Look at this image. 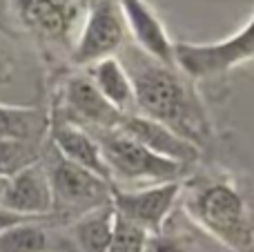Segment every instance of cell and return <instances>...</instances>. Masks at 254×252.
<instances>
[{
  "mask_svg": "<svg viewBox=\"0 0 254 252\" xmlns=\"http://www.w3.org/2000/svg\"><path fill=\"white\" fill-rule=\"evenodd\" d=\"M121 52L127 61L119 58L123 61L134 85L136 114L167 125L201 147V143L210 136V121L188 76L181 74L179 67L161 65L154 58L145 56L134 45L127 47L125 43Z\"/></svg>",
  "mask_w": 254,
  "mask_h": 252,
  "instance_id": "cell-1",
  "label": "cell"
},
{
  "mask_svg": "<svg viewBox=\"0 0 254 252\" xmlns=\"http://www.w3.org/2000/svg\"><path fill=\"white\" fill-rule=\"evenodd\" d=\"M188 217L228 252H252L254 232L239 190L228 181H210L192 192Z\"/></svg>",
  "mask_w": 254,
  "mask_h": 252,
  "instance_id": "cell-2",
  "label": "cell"
},
{
  "mask_svg": "<svg viewBox=\"0 0 254 252\" xmlns=\"http://www.w3.org/2000/svg\"><path fill=\"white\" fill-rule=\"evenodd\" d=\"M92 134L101 145L103 159L110 168L112 186H114V181L138 183L140 188H145L147 183L156 186V183L181 181L185 172V165L172 163V161L152 154L147 147L136 143L119 127Z\"/></svg>",
  "mask_w": 254,
  "mask_h": 252,
  "instance_id": "cell-3",
  "label": "cell"
},
{
  "mask_svg": "<svg viewBox=\"0 0 254 252\" xmlns=\"http://www.w3.org/2000/svg\"><path fill=\"white\" fill-rule=\"evenodd\" d=\"M254 58V13L228 38L219 43H174V63L190 80L216 78Z\"/></svg>",
  "mask_w": 254,
  "mask_h": 252,
  "instance_id": "cell-4",
  "label": "cell"
},
{
  "mask_svg": "<svg viewBox=\"0 0 254 252\" xmlns=\"http://www.w3.org/2000/svg\"><path fill=\"white\" fill-rule=\"evenodd\" d=\"M127 43V27L119 0H89L83 25L71 47L74 65L85 67L119 56Z\"/></svg>",
  "mask_w": 254,
  "mask_h": 252,
  "instance_id": "cell-5",
  "label": "cell"
},
{
  "mask_svg": "<svg viewBox=\"0 0 254 252\" xmlns=\"http://www.w3.org/2000/svg\"><path fill=\"white\" fill-rule=\"evenodd\" d=\"M11 9L20 25L38 40L56 47H74L83 25L85 0H11Z\"/></svg>",
  "mask_w": 254,
  "mask_h": 252,
  "instance_id": "cell-6",
  "label": "cell"
},
{
  "mask_svg": "<svg viewBox=\"0 0 254 252\" xmlns=\"http://www.w3.org/2000/svg\"><path fill=\"white\" fill-rule=\"evenodd\" d=\"M47 168L49 183L54 194V210L61 208L71 214H85L94 208L112 203V186L110 181L78 168L56 154Z\"/></svg>",
  "mask_w": 254,
  "mask_h": 252,
  "instance_id": "cell-7",
  "label": "cell"
},
{
  "mask_svg": "<svg viewBox=\"0 0 254 252\" xmlns=\"http://www.w3.org/2000/svg\"><path fill=\"white\" fill-rule=\"evenodd\" d=\"M181 192H183L181 181L156 183V186L134 188V190H121L114 186L112 205H114L119 217L131 221L147 235H156L172 217Z\"/></svg>",
  "mask_w": 254,
  "mask_h": 252,
  "instance_id": "cell-8",
  "label": "cell"
},
{
  "mask_svg": "<svg viewBox=\"0 0 254 252\" xmlns=\"http://www.w3.org/2000/svg\"><path fill=\"white\" fill-rule=\"evenodd\" d=\"M63 119L87 132H105L121 127L125 116L103 98L85 71L71 74L63 85Z\"/></svg>",
  "mask_w": 254,
  "mask_h": 252,
  "instance_id": "cell-9",
  "label": "cell"
},
{
  "mask_svg": "<svg viewBox=\"0 0 254 252\" xmlns=\"http://www.w3.org/2000/svg\"><path fill=\"white\" fill-rule=\"evenodd\" d=\"M2 210L25 219H43L54 212L52 183L45 163L34 161L7 179L2 194Z\"/></svg>",
  "mask_w": 254,
  "mask_h": 252,
  "instance_id": "cell-10",
  "label": "cell"
},
{
  "mask_svg": "<svg viewBox=\"0 0 254 252\" xmlns=\"http://www.w3.org/2000/svg\"><path fill=\"white\" fill-rule=\"evenodd\" d=\"M119 7L123 13L127 34H131V40H134L131 45L161 65L176 67L174 40L170 38L165 25L152 9V4L147 0H119Z\"/></svg>",
  "mask_w": 254,
  "mask_h": 252,
  "instance_id": "cell-11",
  "label": "cell"
},
{
  "mask_svg": "<svg viewBox=\"0 0 254 252\" xmlns=\"http://www.w3.org/2000/svg\"><path fill=\"white\" fill-rule=\"evenodd\" d=\"M119 129L125 132L129 138H134L136 143H140L143 147H147L152 154L172 161V163L185 165V168L196 163L198 156H201L198 145L176 134L167 125L147 119L143 114H127Z\"/></svg>",
  "mask_w": 254,
  "mask_h": 252,
  "instance_id": "cell-12",
  "label": "cell"
},
{
  "mask_svg": "<svg viewBox=\"0 0 254 252\" xmlns=\"http://www.w3.org/2000/svg\"><path fill=\"white\" fill-rule=\"evenodd\" d=\"M49 136H52V145L58 156L112 183L110 168L92 132L61 116L58 121H49Z\"/></svg>",
  "mask_w": 254,
  "mask_h": 252,
  "instance_id": "cell-13",
  "label": "cell"
},
{
  "mask_svg": "<svg viewBox=\"0 0 254 252\" xmlns=\"http://www.w3.org/2000/svg\"><path fill=\"white\" fill-rule=\"evenodd\" d=\"M85 74L92 78L96 89L103 94L110 105H114L123 116L136 114V98L134 85L127 74L123 61L119 56H110L105 61H98L85 69Z\"/></svg>",
  "mask_w": 254,
  "mask_h": 252,
  "instance_id": "cell-14",
  "label": "cell"
},
{
  "mask_svg": "<svg viewBox=\"0 0 254 252\" xmlns=\"http://www.w3.org/2000/svg\"><path fill=\"white\" fill-rule=\"evenodd\" d=\"M114 205L107 203L80 214L74 223V241L80 252H107L114 232Z\"/></svg>",
  "mask_w": 254,
  "mask_h": 252,
  "instance_id": "cell-15",
  "label": "cell"
},
{
  "mask_svg": "<svg viewBox=\"0 0 254 252\" xmlns=\"http://www.w3.org/2000/svg\"><path fill=\"white\" fill-rule=\"evenodd\" d=\"M49 129V119L36 107L0 103V138L34 143Z\"/></svg>",
  "mask_w": 254,
  "mask_h": 252,
  "instance_id": "cell-16",
  "label": "cell"
},
{
  "mask_svg": "<svg viewBox=\"0 0 254 252\" xmlns=\"http://www.w3.org/2000/svg\"><path fill=\"white\" fill-rule=\"evenodd\" d=\"M49 230L29 219L0 232V252H52Z\"/></svg>",
  "mask_w": 254,
  "mask_h": 252,
  "instance_id": "cell-17",
  "label": "cell"
},
{
  "mask_svg": "<svg viewBox=\"0 0 254 252\" xmlns=\"http://www.w3.org/2000/svg\"><path fill=\"white\" fill-rule=\"evenodd\" d=\"M34 161H38V152L34 150V143L0 138V179H9L11 174L27 168Z\"/></svg>",
  "mask_w": 254,
  "mask_h": 252,
  "instance_id": "cell-18",
  "label": "cell"
},
{
  "mask_svg": "<svg viewBox=\"0 0 254 252\" xmlns=\"http://www.w3.org/2000/svg\"><path fill=\"white\" fill-rule=\"evenodd\" d=\"M116 212V210H114ZM147 232L140 230L131 221L119 217L114 219V232H112L110 250L107 252H145V244H147Z\"/></svg>",
  "mask_w": 254,
  "mask_h": 252,
  "instance_id": "cell-19",
  "label": "cell"
},
{
  "mask_svg": "<svg viewBox=\"0 0 254 252\" xmlns=\"http://www.w3.org/2000/svg\"><path fill=\"white\" fill-rule=\"evenodd\" d=\"M145 252H198V241L190 232L170 230L163 226L161 232L147 237Z\"/></svg>",
  "mask_w": 254,
  "mask_h": 252,
  "instance_id": "cell-20",
  "label": "cell"
},
{
  "mask_svg": "<svg viewBox=\"0 0 254 252\" xmlns=\"http://www.w3.org/2000/svg\"><path fill=\"white\" fill-rule=\"evenodd\" d=\"M11 78H13V61L4 52H0V89L7 87Z\"/></svg>",
  "mask_w": 254,
  "mask_h": 252,
  "instance_id": "cell-21",
  "label": "cell"
},
{
  "mask_svg": "<svg viewBox=\"0 0 254 252\" xmlns=\"http://www.w3.org/2000/svg\"><path fill=\"white\" fill-rule=\"evenodd\" d=\"M22 221H29V219L20 217V214H13V212H7V210H0V232H4L7 228L11 226H18Z\"/></svg>",
  "mask_w": 254,
  "mask_h": 252,
  "instance_id": "cell-22",
  "label": "cell"
},
{
  "mask_svg": "<svg viewBox=\"0 0 254 252\" xmlns=\"http://www.w3.org/2000/svg\"><path fill=\"white\" fill-rule=\"evenodd\" d=\"M4 183H7V179H0V210H2V194H4Z\"/></svg>",
  "mask_w": 254,
  "mask_h": 252,
  "instance_id": "cell-23",
  "label": "cell"
}]
</instances>
